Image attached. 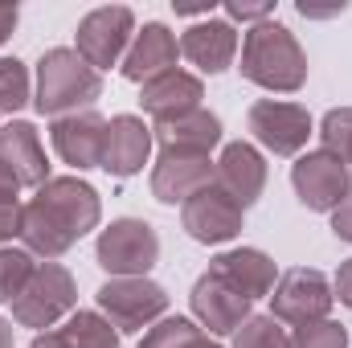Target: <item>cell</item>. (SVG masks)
<instances>
[{"label": "cell", "instance_id": "1", "mask_svg": "<svg viewBox=\"0 0 352 348\" xmlns=\"http://www.w3.org/2000/svg\"><path fill=\"white\" fill-rule=\"evenodd\" d=\"M102 217V201L82 176H50L29 205H21V246L41 262L62 259Z\"/></svg>", "mask_w": 352, "mask_h": 348}, {"label": "cell", "instance_id": "2", "mask_svg": "<svg viewBox=\"0 0 352 348\" xmlns=\"http://www.w3.org/2000/svg\"><path fill=\"white\" fill-rule=\"evenodd\" d=\"M242 78L270 94H295L307 83V50L299 45V37L278 25L263 21L250 25V33L242 37Z\"/></svg>", "mask_w": 352, "mask_h": 348}, {"label": "cell", "instance_id": "3", "mask_svg": "<svg viewBox=\"0 0 352 348\" xmlns=\"http://www.w3.org/2000/svg\"><path fill=\"white\" fill-rule=\"evenodd\" d=\"M102 94V74L90 70L78 58V50L70 45H54L41 54L37 62V90H33V107L50 119L74 115V111H90L94 98Z\"/></svg>", "mask_w": 352, "mask_h": 348}, {"label": "cell", "instance_id": "4", "mask_svg": "<svg viewBox=\"0 0 352 348\" xmlns=\"http://www.w3.org/2000/svg\"><path fill=\"white\" fill-rule=\"evenodd\" d=\"M78 303V283L62 262H37L33 279L25 283V291L12 299V320L21 328H54L58 320H66Z\"/></svg>", "mask_w": 352, "mask_h": 348}, {"label": "cell", "instance_id": "5", "mask_svg": "<svg viewBox=\"0 0 352 348\" xmlns=\"http://www.w3.org/2000/svg\"><path fill=\"white\" fill-rule=\"evenodd\" d=\"M94 262L111 279H135L148 274L160 262V234L144 217H115L98 242H94Z\"/></svg>", "mask_w": 352, "mask_h": 348}, {"label": "cell", "instance_id": "6", "mask_svg": "<svg viewBox=\"0 0 352 348\" xmlns=\"http://www.w3.org/2000/svg\"><path fill=\"white\" fill-rule=\"evenodd\" d=\"M94 299H98V312L111 320L115 332H144V328L160 324L168 312V291L148 274L107 279Z\"/></svg>", "mask_w": 352, "mask_h": 348}, {"label": "cell", "instance_id": "7", "mask_svg": "<svg viewBox=\"0 0 352 348\" xmlns=\"http://www.w3.org/2000/svg\"><path fill=\"white\" fill-rule=\"evenodd\" d=\"M131 37H135V12L127 4H102V8H90L78 21V33H74L78 45L74 50L90 70L102 74L111 66H123Z\"/></svg>", "mask_w": 352, "mask_h": 348}, {"label": "cell", "instance_id": "8", "mask_svg": "<svg viewBox=\"0 0 352 348\" xmlns=\"http://www.w3.org/2000/svg\"><path fill=\"white\" fill-rule=\"evenodd\" d=\"M332 283L324 270L316 266H291L287 274H278L274 291H270V316L278 324H316L328 320L332 312Z\"/></svg>", "mask_w": 352, "mask_h": 348}, {"label": "cell", "instance_id": "9", "mask_svg": "<svg viewBox=\"0 0 352 348\" xmlns=\"http://www.w3.org/2000/svg\"><path fill=\"white\" fill-rule=\"evenodd\" d=\"M246 127L254 135V144L274 152V156H303L316 123L307 115V107L299 102H283V98H258L246 111Z\"/></svg>", "mask_w": 352, "mask_h": 348}, {"label": "cell", "instance_id": "10", "mask_svg": "<svg viewBox=\"0 0 352 348\" xmlns=\"http://www.w3.org/2000/svg\"><path fill=\"white\" fill-rule=\"evenodd\" d=\"M291 188H295L299 205H307L311 213H332L349 197L352 173L340 156L316 148V152L295 156V164H291Z\"/></svg>", "mask_w": 352, "mask_h": 348}, {"label": "cell", "instance_id": "11", "mask_svg": "<svg viewBox=\"0 0 352 348\" xmlns=\"http://www.w3.org/2000/svg\"><path fill=\"white\" fill-rule=\"evenodd\" d=\"M242 221H246V209H242L230 193H221L217 184L201 188L197 197H188V201L180 205V226H184V234H188L192 242H201V246L234 242V238L242 234Z\"/></svg>", "mask_w": 352, "mask_h": 348}, {"label": "cell", "instance_id": "12", "mask_svg": "<svg viewBox=\"0 0 352 348\" xmlns=\"http://www.w3.org/2000/svg\"><path fill=\"white\" fill-rule=\"evenodd\" d=\"M188 303H192L197 324H201L209 336H234V332L250 320V307H254V299H246L242 291H234V287H230L226 279H217L213 270H205V274L192 283Z\"/></svg>", "mask_w": 352, "mask_h": 348}, {"label": "cell", "instance_id": "13", "mask_svg": "<svg viewBox=\"0 0 352 348\" xmlns=\"http://www.w3.org/2000/svg\"><path fill=\"white\" fill-rule=\"evenodd\" d=\"M50 140H54V152H58V156H62L74 173L102 168L107 119H102L94 107H90V111H74V115H62V119H54Z\"/></svg>", "mask_w": 352, "mask_h": 348}, {"label": "cell", "instance_id": "14", "mask_svg": "<svg viewBox=\"0 0 352 348\" xmlns=\"http://www.w3.org/2000/svg\"><path fill=\"white\" fill-rule=\"evenodd\" d=\"M176 58H180V41H176V33L168 25H160V21H148L144 29H135V37H131V45H127V58H123V78L127 83H152V78H160V74H168L176 70Z\"/></svg>", "mask_w": 352, "mask_h": 348}, {"label": "cell", "instance_id": "15", "mask_svg": "<svg viewBox=\"0 0 352 348\" xmlns=\"http://www.w3.org/2000/svg\"><path fill=\"white\" fill-rule=\"evenodd\" d=\"M152 127L140 119V115H115V119H107V144H102V173L119 176V180H127V176L144 173V164H148V156H152Z\"/></svg>", "mask_w": 352, "mask_h": 348}, {"label": "cell", "instance_id": "16", "mask_svg": "<svg viewBox=\"0 0 352 348\" xmlns=\"http://www.w3.org/2000/svg\"><path fill=\"white\" fill-rule=\"evenodd\" d=\"M217 184V160L213 156H164L152 168V197L164 205H184L201 188Z\"/></svg>", "mask_w": 352, "mask_h": 348}, {"label": "cell", "instance_id": "17", "mask_svg": "<svg viewBox=\"0 0 352 348\" xmlns=\"http://www.w3.org/2000/svg\"><path fill=\"white\" fill-rule=\"evenodd\" d=\"M180 58H188L201 74H221L238 58V29L230 21H197L180 33Z\"/></svg>", "mask_w": 352, "mask_h": 348}, {"label": "cell", "instance_id": "18", "mask_svg": "<svg viewBox=\"0 0 352 348\" xmlns=\"http://www.w3.org/2000/svg\"><path fill=\"white\" fill-rule=\"evenodd\" d=\"M217 188L230 193L242 209H250L266 188V156L246 140L226 144L221 160H217Z\"/></svg>", "mask_w": 352, "mask_h": 348}, {"label": "cell", "instance_id": "19", "mask_svg": "<svg viewBox=\"0 0 352 348\" xmlns=\"http://www.w3.org/2000/svg\"><path fill=\"white\" fill-rule=\"evenodd\" d=\"M152 140L160 144L164 156H209L217 144H221V119L205 107L168 119V123H156L152 127Z\"/></svg>", "mask_w": 352, "mask_h": 348}, {"label": "cell", "instance_id": "20", "mask_svg": "<svg viewBox=\"0 0 352 348\" xmlns=\"http://www.w3.org/2000/svg\"><path fill=\"white\" fill-rule=\"evenodd\" d=\"M201 98H205V83H201L197 74L180 70V66L140 87V107H144V115H152L156 123H168V119H180V115L197 111Z\"/></svg>", "mask_w": 352, "mask_h": 348}, {"label": "cell", "instance_id": "21", "mask_svg": "<svg viewBox=\"0 0 352 348\" xmlns=\"http://www.w3.org/2000/svg\"><path fill=\"white\" fill-rule=\"evenodd\" d=\"M209 270L217 279H226L234 291H242L246 299H263L274 291L278 283V270H274V259L258 250V246H238V250H221L217 259L209 262Z\"/></svg>", "mask_w": 352, "mask_h": 348}, {"label": "cell", "instance_id": "22", "mask_svg": "<svg viewBox=\"0 0 352 348\" xmlns=\"http://www.w3.org/2000/svg\"><path fill=\"white\" fill-rule=\"evenodd\" d=\"M0 160L16 173L21 188H41L50 180V160L37 140V127L25 119H8L0 127Z\"/></svg>", "mask_w": 352, "mask_h": 348}, {"label": "cell", "instance_id": "23", "mask_svg": "<svg viewBox=\"0 0 352 348\" xmlns=\"http://www.w3.org/2000/svg\"><path fill=\"white\" fill-rule=\"evenodd\" d=\"M140 348H221L209 340V332L197 324V320H184V316H164L160 324H152L144 332Z\"/></svg>", "mask_w": 352, "mask_h": 348}, {"label": "cell", "instance_id": "24", "mask_svg": "<svg viewBox=\"0 0 352 348\" xmlns=\"http://www.w3.org/2000/svg\"><path fill=\"white\" fill-rule=\"evenodd\" d=\"M58 332L70 348H119V332L102 312H70Z\"/></svg>", "mask_w": 352, "mask_h": 348}, {"label": "cell", "instance_id": "25", "mask_svg": "<svg viewBox=\"0 0 352 348\" xmlns=\"http://www.w3.org/2000/svg\"><path fill=\"white\" fill-rule=\"evenodd\" d=\"M33 270L37 262L25 246H0V303H12L25 291V283L33 279Z\"/></svg>", "mask_w": 352, "mask_h": 348}, {"label": "cell", "instance_id": "26", "mask_svg": "<svg viewBox=\"0 0 352 348\" xmlns=\"http://www.w3.org/2000/svg\"><path fill=\"white\" fill-rule=\"evenodd\" d=\"M29 98H33L29 66L21 58H0V111L4 115H16Z\"/></svg>", "mask_w": 352, "mask_h": 348}, {"label": "cell", "instance_id": "27", "mask_svg": "<svg viewBox=\"0 0 352 348\" xmlns=\"http://www.w3.org/2000/svg\"><path fill=\"white\" fill-rule=\"evenodd\" d=\"M234 348H291V336L274 316H250L234 332Z\"/></svg>", "mask_w": 352, "mask_h": 348}, {"label": "cell", "instance_id": "28", "mask_svg": "<svg viewBox=\"0 0 352 348\" xmlns=\"http://www.w3.org/2000/svg\"><path fill=\"white\" fill-rule=\"evenodd\" d=\"M320 144H324V152L349 160V152H352V107H332V111L320 119Z\"/></svg>", "mask_w": 352, "mask_h": 348}, {"label": "cell", "instance_id": "29", "mask_svg": "<svg viewBox=\"0 0 352 348\" xmlns=\"http://www.w3.org/2000/svg\"><path fill=\"white\" fill-rule=\"evenodd\" d=\"M291 348H349V328L336 320H316V324H299Z\"/></svg>", "mask_w": 352, "mask_h": 348}, {"label": "cell", "instance_id": "30", "mask_svg": "<svg viewBox=\"0 0 352 348\" xmlns=\"http://www.w3.org/2000/svg\"><path fill=\"white\" fill-rule=\"evenodd\" d=\"M270 12H274L270 0H226L230 25H234V21H242V25H263V21H270Z\"/></svg>", "mask_w": 352, "mask_h": 348}, {"label": "cell", "instance_id": "31", "mask_svg": "<svg viewBox=\"0 0 352 348\" xmlns=\"http://www.w3.org/2000/svg\"><path fill=\"white\" fill-rule=\"evenodd\" d=\"M21 238V201H0V246Z\"/></svg>", "mask_w": 352, "mask_h": 348}, {"label": "cell", "instance_id": "32", "mask_svg": "<svg viewBox=\"0 0 352 348\" xmlns=\"http://www.w3.org/2000/svg\"><path fill=\"white\" fill-rule=\"evenodd\" d=\"M332 234L340 242H352V188H349V197L332 209Z\"/></svg>", "mask_w": 352, "mask_h": 348}, {"label": "cell", "instance_id": "33", "mask_svg": "<svg viewBox=\"0 0 352 348\" xmlns=\"http://www.w3.org/2000/svg\"><path fill=\"white\" fill-rule=\"evenodd\" d=\"M332 295H336L344 307H352V259L340 262V270H336V279H332Z\"/></svg>", "mask_w": 352, "mask_h": 348}, {"label": "cell", "instance_id": "34", "mask_svg": "<svg viewBox=\"0 0 352 348\" xmlns=\"http://www.w3.org/2000/svg\"><path fill=\"white\" fill-rule=\"evenodd\" d=\"M16 193H21V180H16V173L0 160V201H16Z\"/></svg>", "mask_w": 352, "mask_h": 348}, {"label": "cell", "instance_id": "35", "mask_svg": "<svg viewBox=\"0 0 352 348\" xmlns=\"http://www.w3.org/2000/svg\"><path fill=\"white\" fill-rule=\"evenodd\" d=\"M349 4L344 0H336V4H328V8H320V4H307V0H299V17H336V12H344Z\"/></svg>", "mask_w": 352, "mask_h": 348}, {"label": "cell", "instance_id": "36", "mask_svg": "<svg viewBox=\"0 0 352 348\" xmlns=\"http://www.w3.org/2000/svg\"><path fill=\"white\" fill-rule=\"evenodd\" d=\"M16 17H21V12H16V4H0V45L12 37V29H16Z\"/></svg>", "mask_w": 352, "mask_h": 348}, {"label": "cell", "instance_id": "37", "mask_svg": "<svg viewBox=\"0 0 352 348\" xmlns=\"http://www.w3.org/2000/svg\"><path fill=\"white\" fill-rule=\"evenodd\" d=\"M173 8H176V17H205V21H209L217 4H213V0H201V4H173Z\"/></svg>", "mask_w": 352, "mask_h": 348}, {"label": "cell", "instance_id": "38", "mask_svg": "<svg viewBox=\"0 0 352 348\" xmlns=\"http://www.w3.org/2000/svg\"><path fill=\"white\" fill-rule=\"evenodd\" d=\"M29 348H70V345L62 340V332H37Z\"/></svg>", "mask_w": 352, "mask_h": 348}, {"label": "cell", "instance_id": "39", "mask_svg": "<svg viewBox=\"0 0 352 348\" xmlns=\"http://www.w3.org/2000/svg\"><path fill=\"white\" fill-rule=\"evenodd\" d=\"M0 348H12V324L0 316Z\"/></svg>", "mask_w": 352, "mask_h": 348}, {"label": "cell", "instance_id": "40", "mask_svg": "<svg viewBox=\"0 0 352 348\" xmlns=\"http://www.w3.org/2000/svg\"><path fill=\"white\" fill-rule=\"evenodd\" d=\"M344 164H349V173H352V152H349V160H344Z\"/></svg>", "mask_w": 352, "mask_h": 348}]
</instances>
